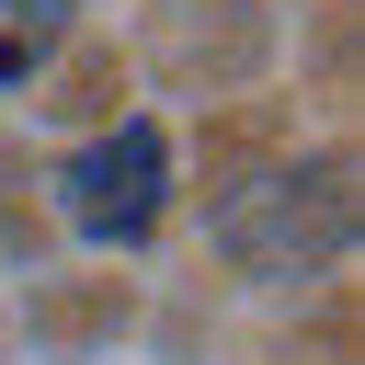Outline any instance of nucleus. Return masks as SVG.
<instances>
[{
	"label": "nucleus",
	"instance_id": "obj_1",
	"mask_svg": "<svg viewBox=\"0 0 365 365\" xmlns=\"http://www.w3.org/2000/svg\"><path fill=\"white\" fill-rule=\"evenodd\" d=\"M57 194H68V228H80V240H103V251L148 240L160 205H171V148H160V125H114V137H91V148L57 171Z\"/></svg>",
	"mask_w": 365,
	"mask_h": 365
},
{
	"label": "nucleus",
	"instance_id": "obj_2",
	"mask_svg": "<svg viewBox=\"0 0 365 365\" xmlns=\"http://www.w3.org/2000/svg\"><path fill=\"white\" fill-rule=\"evenodd\" d=\"M57 34H68V0H0V80H34Z\"/></svg>",
	"mask_w": 365,
	"mask_h": 365
}]
</instances>
